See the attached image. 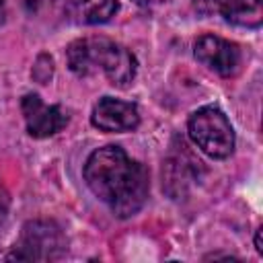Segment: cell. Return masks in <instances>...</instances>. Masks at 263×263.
Masks as SVG:
<instances>
[{"label": "cell", "instance_id": "6da1fadb", "mask_svg": "<svg viewBox=\"0 0 263 263\" xmlns=\"http://www.w3.org/2000/svg\"><path fill=\"white\" fill-rule=\"evenodd\" d=\"M84 181L92 195L109 205L117 218H129L148 199V171L142 162L127 156L119 146L95 150L84 164Z\"/></svg>", "mask_w": 263, "mask_h": 263}, {"label": "cell", "instance_id": "7a4b0ae2", "mask_svg": "<svg viewBox=\"0 0 263 263\" xmlns=\"http://www.w3.org/2000/svg\"><path fill=\"white\" fill-rule=\"evenodd\" d=\"M66 60L76 76H105L111 86L125 88L136 78L138 62L121 43L107 37H82L68 45Z\"/></svg>", "mask_w": 263, "mask_h": 263}, {"label": "cell", "instance_id": "3957f363", "mask_svg": "<svg viewBox=\"0 0 263 263\" xmlns=\"http://www.w3.org/2000/svg\"><path fill=\"white\" fill-rule=\"evenodd\" d=\"M187 132L193 144L210 158L222 160L234 152V129L218 107L197 109L187 121Z\"/></svg>", "mask_w": 263, "mask_h": 263}, {"label": "cell", "instance_id": "277c9868", "mask_svg": "<svg viewBox=\"0 0 263 263\" xmlns=\"http://www.w3.org/2000/svg\"><path fill=\"white\" fill-rule=\"evenodd\" d=\"M68 240L51 220H31L23 226L18 240L6 259L16 261H55L64 257Z\"/></svg>", "mask_w": 263, "mask_h": 263}, {"label": "cell", "instance_id": "5b68a950", "mask_svg": "<svg viewBox=\"0 0 263 263\" xmlns=\"http://www.w3.org/2000/svg\"><path fill=\"white\" fill-rule=\"evenodd\" d=\"M193 53L205 68H210L212 72H216L224 78L238 74V70L242 66V53H240L238 45L230 43L218 35H212V33L197 37V41L193 45Z\"/></svg>", "mask_w": 263, "mask_h": 263}, {"label": "cell", "instance_id": "8992f818", "mask_svg": "<svg viewBox=\"0 0 263 263\" xmlns=\"http://www.w3.org/2000/svg\"><path fill=\"white\" fill-rule=\"evenodd\" d=\"M27 132L33 138H49L68 125V113L60 105H47L39 95L29 92L21 101Z\"/></svg>", "mask_w": 263, "mask_h": 263}, {"label": "cell", "instance_id": "52a82bcc", "mask_svg": "<svg viewBox=\"0 0 263 263\" xmlns=\"http://www.w3.org/2000/svg\"><path fill=\"white\" fill-rule=\"evenodd\" d=\"M90 123L109 134H121V132H132L140 123V113L138 107L129 101L113 99V97H103L92 109Z\"/></svg>", "mask_w": 263, "mask_h": 263}, {"label": "cell", "instance_id": "ba28073f", "mask_svg": "<svg viewBox=\"0 0 263 263\" xmlns=\"http://www.w3.org/2000/svg\"><path fill=\"white\" fill-rule=\"evenodd\" d=\"M197 8L205 14H218L226 23L257 29L263 23L261 0H195Z\"/></svg>", "mask_w": 263, "mask_h": 263}, {"label": "cell", "instance_id": "9c48e42d", "mask_svg": "<svg viewBox=\"0 0 263 263\" xmlns=\"http://www.w3.org/2000/svg\"><path fill=\"white\" fill-rule=\"evenodd\" d=\"M119 10V0H66L64 14L74 25H101Z\"/></svg>", "mask_w": 263, "mask_h": 263}, {"label": "cell", "instance_id": "30bf717a", "mask_svg": "<svg viewBox=\"0 0 263 263\" xmlns=\"http://www.w3.org/2000/svg\"><path fill=\"white\" fill-rule=\"evenodd\" d=\"M21 8L29 18L35 21H49L58 14L60 8H64L66 0H18Z\"/></svg>", "mask_w": 263, "mask_h": 263}, {"label": "cell", "instance_id": "8fae6325", "mask_svg": "<svg viewBox=\"0 0 263 263\" xmlns=\"http://www.w3.org/2000/svg\"><path fill=\"white\" fill-rule=\"evenodd\" d=\"M33 74H35V78L39 82H47L51 78V74H53V62H51V58L45 55V53L39 55V60H37V64L33 68Z\"/></svg>", "mask_w": 263, "mask_h": 263}, {"label": "cell", "instance_id": "7c38bea8", "mask_svg": "<svg viewBox=\"0 0 263 263\" xmlns=\"http://www.w3.org/2000/svg\"><path fill=\"white\" fill-rule=\"evenodd\" d=\"M8 210H10V195H8L6 187H4V183L0 181V224L6 220Z\"/></svg>", "mask_w": 263, "mask_h": 263}, {"label": "cell", "instance_id": "4fadbf2b", "mask_svg": "<svg viewBox=\"0 0 263 263\" xmlns=\"http://www.w3.org/2000/svg\"><path fill=\"white\" fill-rule=\"evenodd\" d=\"M255 249H257V253H259V255H263V245H261V228H257V232H255Z\"/></svg>", "mask_w": 263, "mask_h": 263}, {"label": "cell", "instance_id": "5bb4252c", "mask_svg": "<svg viewBox=\"0 0 263 263\" xmlns=\"http://www.w3.org/2000/svg\"><path fill=\"white\" fill-rule=\"evenodd\" d=\"M6 21V2L0 0V25Z\"/></svg>", "mask_w": 263, "mask_h": 263}, {"label": "cell", "instance_id": "9a60e30c", "mask_svg": "<svg viewBox=\"0 0 263 263\" xmlns=\"http://www.w3.org/2000/svg\"><path fill=\"white\" fill-rule=\"evenodd\" d=\"M138 4H142V6H148V4H152V2H156V0H136Z\"/></svg>", "mask_w": 263, "mask_h": 263}]
</instances>
